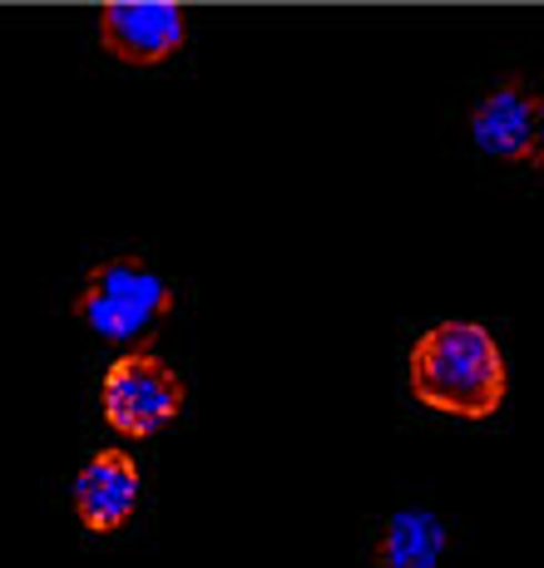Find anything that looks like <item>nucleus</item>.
<instances>
[{"label":"nucleus","instance_id":"f257e3e1","mask_svg":"<svg viewBox=\"0 0 544 568\" xmlns=\"http://www.w3.org/2000/svg\"><path fill=\"white\" fill-rule=\"evenodd\" d=\"M411 396L426 410L485 420L505 400V356L481 322H441L411 346Z\"/></svg>","mask_w":544,"mask_h":568},{"label":"nucleus","instance_id":"f03ea898","mask_svg":"<svg viewBox=\"0 0 544 568\" xmlns=\"http://www.w3.org/2000/svg\"><path fill=\"white\" fill-rule=\"evenodd\" d=\"M173 307V287L159 267H149L144 257H104L100 267L84 277L80 297H74V316L90 326L94 336L129 352H149V342L159 336L163 316Z\"/></svg>","mask_w":544,"mask_h":568},{"label":"nucleus","instance_id":"7ed1b4c3","mask_svg":"<svg viewBox=\"0 0 544 568\" xmlns=\"http://www.w3.org/2000/svg\"><path fill=\"white\" fill-rule=\"evenodd\" d=\"M100 406L109 430L129 435V440H149L183 410V376L154 352H124L104 371Z\"/></svg>","mask_w":544,"mask_h":568},{"label":"nucleus","instance_id":"20e7f679","mask_svg":"<svg viewBox=\"0 0 544 568\" xmlns=\"http://www.w3.org/2000/svg\"><path fill=\"white\" fill-rule=\"evenodd\" d=\"M471 139L485 159L540 169L544 163V100L535 84L500 80L490 94H481L471 109Z\"/></svg>","mask_w":544,"mask_h":568},{"label":"nucleus","instance_id":"39448f33","mask_svg":"<svg viewBox=\"0 0 544 568\" xmlns=\"http://www.w3.org/2000/svg\"><path fill=\"white\" fill-rule=\"evenodd\" d=\"M94 30H100V50L114 54L119 64L154 70L183 50L189 16L173 0H104Z\"/></svg>","mask_w":544,"mask_h":568},{"label":"nucleus","instance_id":"423d86ee","mask_svg":"<svg viewBox=\"0 0 544 568\" xmlns=\"http://www.w3.org/2000/svg\"><path fill=\"white\" fill-rule=\"evenodd\" d=\"M139 505V465L124 450H100L74 475V515L90 534L124 529Z\"/></svg>","mask_w":544,"mask_h":568},{"label":"nucleus","instance_id":"0eeeda50","mask_svg":"<svg viewBox=\"0 0 544 568\" xmlns=\"http://www.w3.org/2000/svg\"><path fill=\"white\" fill-rule=\"evenodd\" d=\"M445 554V524L431 509H396L376 539V568H435Z\"/></svg>","mask_w":544,"mask_h":568}]
</instances>
